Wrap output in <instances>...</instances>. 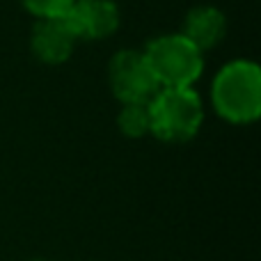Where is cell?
I'll return each mask as SVG.
<instances>
[{
    "label": "cell",
    "mask_w": 261,
    "mask_h": 261,
    "mask_svg": "<svg viewBox=\"0 0 261 261\" xmlns=\"http://www.w3.org/2000/svg\"><path fill=\"white\" fill-rule=\"evenodd\" d=\"M213 108L231 124H250L261 113V71L250 60H236L213 81Z\"/></svg>",
    "instance_id": "cell-1"
},
{
    "label": "cell",
    "mask_w": 261,
    "mask_h": 261,
    "mask_svg": "<svg viewBox=\"0 0 261 261\" xmlns=\"http://www.w3.org/2000/svg\"><path fill=\"white\" fill-rule=\"evenodd\" d=\"M151 135L163 142H188L197 135L204 108L190 87H161L149 101Z\"/></svg>",
    "instance_id": "cell-2"
},
{
    "label": "cell",
    "mask_w": 261,
    "mask_h": 261,
    "mask_svg": "<svg viewBox=\"0 0 261 261\" xmlns=\"http://www.w3.org/2000/svg\"><path fill=\"white\" fill-rule=\"evenodd\" d=\"M161 87H190L204 69L202 50L184 35L156 37L142 50Z\"/></svg>",
    "instance_id": "cell-3"
},
{
    "label": "cell",
    "mask_w": 261,
    "mask_h": 261,
    "mask_svg": "<svg viewBox=\"0 0 261 261\" xmlns=\"http://www.w3.org/2000/svg\"><path fill=\"white\" fill-rule=\"evenodd\" d=\"M108 81L122 103H147L161 90L142 50H119L110 60Z\"/></svg>",
    "instance_id": "cell-4"
},
{
    "label": "cell",
    "mask_w": 261,
    "mask_h": 261,
    "mask_svg": "<svg viewBox=\"0 0 261 261\" xmlns=\"http://www.w3.org/2000/svg\"><path fill=\"white\" fill-rule=\"evenodd\" d=\"M64 16L78 39H106L119 28V7L113 0H73Z\"/></svg>",
    "instance_id": "cell-5"
},
{
    "label": "cell",
    "mask_w": 261,
    "mask_h": 261,
    "mask_svg": "<svg viewBox=\"0 0 261 261\" xmlns=\"http://www.w3.org/2000/svg\"><path fill=\"white\" fill-rule=\"evenodd\" d=\"M78 41L71 23L67 16H53V18H39L32 30V53L46 64H60L69 60L73 50V44Z\"/></svg>",
    "instance_id": "cell-6"
},
{
    "label": "cell",
    "mask_w": 261,
    "mask_h": 261,
    "mask_svg": "<svg viewBox=\"0 0 261 261\" xmlns=\"http://www.w3.org/2000/svg\"><path fill=\"white\" fill-rule=\"evenodd\" d=\"M225 30H227L225 14L220 9L211 7V5H202V7H195L186 14L181 35L204 53V50L213 48L225 37Z\"/></svg>",
    "instance_id": "cell-7"
},
{
    "label": "cell",
    "mask_w": 261,
    "mask_h": 261,
    "mask_svg": "<svg viewBox=\"0 0 261 261\" xmlns=\"http://www.w3.org/2000/svg\"><path fill=\"white\" fill-rule=\"evenodd\" d=\"M119 130L128 138H142V135L151 133V113H149V101L147 103H124L122 113L117 117Z\"/></svg>",
    "instance_id": "cell-8"
},
{
    "label": "cell",
    "mask_w": 261,
    "mask_h": 261,
    "mask_svg": "<svg viewBox=\"0 0 261 261\" xmlns=\"http://www.w3.org/2000/svg\"><path fill=\"white\" fill-rule=\"evenodd\" d=\"M23 5L37 18H53V16H64L71 9L73 0H23Z\"/></svg>",
    "instance_id": "cell-9"
}]
</instances>
